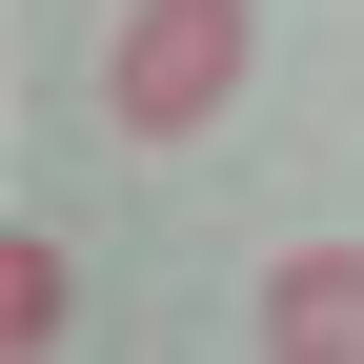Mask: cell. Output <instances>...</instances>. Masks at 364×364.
I'll use <instances>...</instances> for the list:
<instances>
[{"mask_svg":"<svg viewBox=\"0 0 364 364\" xmlns=\"http://www.w3.org/2000/svg\"><path fill=\"white\" fill-rule=\"evenodd\" d=\"M243 0H122V41H102V122L122 142H203L223 102H243Z\"/></svg>","mask_w":364,"mask_h":364,"instance_id":"obj_1","label":"cell"},{"mask_svg":"<svg viewBox=\"0 0 364 364\" xmlns=\"http://www.w3.org/2000/svg\"><path fill=\"white\" fill-rule=\"evenodd\" d=\"M263 344L284 364H364V243H304L284 284H263Z\"/></svg>","mask_w":364,"mask_h":364,"instance_id":"obj_2","label":"cell"},{"mask_svg":"<svg viewBox=\"0 0 364 364\" xmlns=\"http://www.w3.org/2000/svg\"><path fill=\"white\" fill-rule=\"evenodd\" d=\"M61 324H81V284H61V243L21 223V243H0V344H61Z\"/></svg>","mask_w":364,"mask_h":364,"instance_id":"obj_3","label":"cell"}]
</instances>
